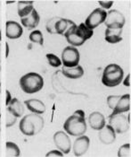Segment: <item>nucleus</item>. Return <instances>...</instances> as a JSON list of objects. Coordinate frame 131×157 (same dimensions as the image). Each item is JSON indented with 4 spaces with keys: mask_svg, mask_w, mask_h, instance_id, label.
<instances>
[{
    "mask_svg": "<svg viewBox=\"0 0 131 157\" xmlns=\"http://www.w3.org/2000/svg\"><path fill=\"white\" fill-rule=\"evenodd\" d=\"M54 142L62 154H69L72 148L70 136L63 131H58L54 135Z\"/></svg>",
    "mask_w": 131,
    "mask_h": 157,
    "instance_id": "1a4fd4ad",
    "label": "nucleus"
},
{
    "mask_svg": "<svg viewBox=\"0 0 131 157\" xmlns=\"http://www.w3.org/2000/svg\"><path fill=\"white\" fill-rule=\"evenodd\" d=\"M40 16L36 9H33L32 12L29 15L25 16L23 18H21V23L25 28H28L29 30L35 29L39 24Z\"/></svg>",
    "mask_w": 131,
    "mask_h": 157,
    "instance_id": "2eb2a0df",
    "label": "nucleus"
},
{
    "mask_svg": "<svg viewBox=\"0 0 131 157\" xmlns=\"http://www.w3.org/2000/svg\"><path fill=\"white\" fill-rule=\"evenodd\" d=\"M0 63H1V45H0Z\"/></svg>",
    "mask_w": 131,
    "mask_h": 157,
    "instance_id": "f704fd0d",
    "label": "nucleus"
},
{
    "mask_svg": "<svg viewBox=\"0 0 131 157\" xmlns=\"http://www.w3.org/2000/svg\"><path fill=\"white\" fill-rule=\"evenodd\" d=\"M106 16H107V13L105 10L102 8H96L87 16L85 22V25L88 29L93 31L98 25L104 23Z\"/></svg>",
    "mask_w": 131,
    "mask_h": 157,
    "instance_id": "0eeeda50",
    "label": "nucleus"
},
{
    "mask_svg": "<svg viewBox=\"0 0 131 157\" xmlns=\"http://www.w3.org/2000/svg\"><path fill=\"white\" fill-rule=\"evenodd\" d=\"M63 129L72 136H80L86 133L87 123L83 110H76L71 117H69L64 122Z\"/></svg>",
    "mask_w": 131,
    "mask_h": 157,
    "instance_id": "f03ea898",
    "label": "nucleus"
},
{
    "mask_svg": "<svg viewBox=\"0 0 131 157\" xmlns=\"http://www.w3.org/2000/svg\"><path fill=\"white\" fill-rule=\"evenodd\" d=\"M20 86L24 93L32 94L39 92L44 86L43 77L35 72H30L24 75L19 81Z\"/></svg>",
    "mask_w": 131,
    "mask_h": 157,
    "instance_id": "7ed1b4c3",
    "label": "nucleus"
},
{
    "mask_svg": "<svg viewBox=\"0 0 131 157\" xmlns=\"http://www.w3.org/2000/svg\"><path fill=\"white\" fill-rule=\"evenodd\" d=\"M88 122L91 128L94 130H100L105 126L104 116L99 111L92 112L88 117Z\"/></svg>",
    "mask_w": 131,
    "mask_h": 157,
    "instance_id": "4468645a",
    "label": "nucleus"
},
{
    "mask_svg": "<svg viewBox=\"0 0 131 157\" xmlns=\"http://www.w3.org/2000/svg\"><path fill=\"white\" fill-rule=\"evenodd\" d=\"M93 34L94 32L88 29L85 24H80V25L75 24L64 33L63 36L72 47H79L83 45L85 41L89 40Z\"/></svg>",
    "mask_w": 131,
    "mask_h": 157,
    "instance_id": "f257e3e1",
    "label": "nucleus"
},
{
    "mask_svg": "<svg viewBox=\"0 0 131 157\" xmlns=\"http://www.w3.org/2000/svg\"><path fill=\"white\" fill-rule=\"evenodd\" d=\"M130 144H125L120 146L118 151V156L119 157H130Z\"/></svg>",
    "mask_w": 131,
    "mask_h": 157,
    "instance_id": "a878e982",
    "label": "nucleus"
},
{
    "mask_svg": "<svg viewBox=\"0 0 131 157\" xmlns=\"http://www.w3.org/2000/svg\"><path fill=\"white\" fill-rule=\"evenodd\" d=\"M23 33V29L21 24L14 21H8L5 24V36L8 39L15 40L21 38Z\"/></svg>",
    "mask_w": 131,
    "mask_h": 157,
    "instance_id": "9b49d317",
    "label": "nucleus"
},
{
    "mask_svg": "<svg viewBox=\"0 0 131 157\" xmlns=\"http://www.w3.org/2000/svg\"><path fill=\"white\" fill-rule=\"evenodd\" d=\"M24 104L26 105V107L28 108L29 110H30L32 113H36V114H43L46 111V105L45 103L37 99H30L24 101Z\"/></svg>",
    "mask_w": 131,
    "mask_h": 157,
    "instance_id": "dca6fc26",
    "label": "nucleus"
},
{
    "mask_svg": "<svg viewBox=\"0 0 131 157\" xmlns=\"http://www.w3.org/2000/svg\"><path fill=\"white\" fill-rule=\"evenodd\" d=\"M30 41L34 42V43H38L39 45H43L44 44V39H43V34L40 31L37 30L33 31L30 34Z\"/></svg>",
    "mask_w": 131,
    "mask_h": 157,
    "instance_id": "b1692460",
    "label": "nucleus"
},
{
    "mask_svg": "<svg viewBox=\"0 0 131 157\" xmlns=\"http://www.w3.org/2000/svg\"><path fill=\"white\" fill-rule=\"evenodd\" d=\"M124 76V71L117 64H110L104 68L102 75V83L107 87L119 85Z\"/></svg>",
    "mask_w": 131,
    "mask_h": 157,
    "instance_id": "20e7f679",
    "label": "nucleus"
},
{
    "mask_svg": "<svg viewBox=\"0 0 131 157\" xmlns=\"http://www.w3.org/2000/svg\"><path fill=\"white\" fill-rule=\"evenodd\" d=\"M1 119H2V115L0 114V130H1Z\"/></svg>",
    "mask_w": 131,
    "mask_h": 157,
    "instance_id": "72a5a7b5",
    "label": "nucleus"
},
{
    "mask_svg": "<svg viewBox=\"0 0 131 157\" xmlns=\"http://www.w3.org/2000/svg\"><path fill=\"white\" fill-rule=\"evenodd\" d=\"M99 5L104 9H109L113 5V1H99Z\"/></svg>",
    "mask_w": 131,
    "mask_h": 157,
    "instance_id": "c756f323",
    "label": "nucleus"
},
{
    "mask_svg": "<svg viewBox=\"0 0 131 157\" xmlns=\"http://www.w3.org/2000/svg\"><path fill=\"white\" fill-rule=\"evenodd\" d=\"M5 155L6 156H13L17 157L20 156L21 155V151L18 147V145H16L13 142H6L5 143Z\"/></svg>",
    "mask_w": 131,
    "mask_h": 157,
    "instance_id": "5701e85b",
    "label": "nucleus"
},
{
    "mask_svg": "<svg viewBox=\"0 0 131 157\" xmlns=\"http://www.w3.org/2000/svg\"><path fill=\"white\" fill-rule=\"evenodd\" d=\"M16 117H14V116H12V114L8 111V110H6V122H5V126L8 128V127H11L12 126L15 122H16Z\"/></svg>",
    "mask_w": 131,
    "mask_h": 157,
    "instance_id": "c85d7f7f",
    "label": "nucleus"
},
{
    "mask_svg": "<svg viewBox=\"0 0 131 157\" xmlns=\"http://www.w3.org/2000/svg\"><path fill=\"white\" fill-rule=\"evenodd\" d=\"M98 137H99V140L103 144L111 145L116 139V133H115L114 129L110 125H106L102 129L99 130Z\"/></svg>",
    "mask_w": 131,
    "mask_h": 157,
    "instance_id": "f8f14e48",
    "label": "nucleus"
},
{
    "mask_svg": "<svg viewBox=\"0 0 131 157\" xmlns=\"http://www.w3.org/2000/svg\"><path fill=\"white\" fill-rule=\"evenodd\" d=\"M46 57H47L48 63L50 64L51 67H59L60 66L62 65V61L56 55H55V54H47Z\"/></svg>",
    "mask_w": 131,
    "mask_h": 157,
    "instance_id": "393cba45",
    "label": "nucleus"
},
{
    "mask_svg": "<svg viewBox=\"0 0 131 157\" xmlns=\"http://www.w3.org/2000/svg\"><path fill=\"white\" fill-rule=\"evenodd\" d=\"M19 128H20L21 132L25 136H32L34 135H37L35 125H34L33 121L31 120L30 114L26 115L25 117H23L21 120V122L19 124Z\"/></svg>",
    "mask_w": 131,
    "mask_h": 157,
    "instance_id": "ddd939ff",
    "label": "nucleus"
},
{
    "mask_svg": "<svg viewBox=\"0 0 131 157\" xmlns=\"http://www.w3.org/2000/svg\"><path fill=\"white\" fill-rule=\"evenodd\" d=\"M129 109H130V94H128L120 96L112 114L124 113L129 111Z\"/></svg>",
    "mask_w": 131,
    "mask_h": 157,
    "instance_id": "f3484780",
    "label": "nucleus"
},
{
    "mask_svg": "<svg viewBox=\"0 0 131 157\" xmlns=\"http://www.w3.org/2000/svg\"><path fill=\"white\" fill-rule=\"evenodd\" d=\"M62 74L64 76L70 79H79L83 76L84 70L83 67L80 66H77L74 67H62Z\"/></svg>",
    "mask_w": 131,
    "mask_h": 157,
    "instance_id": "412c9836",
    "label": "nucleus"
},
{
    "mask_svg": "<svg viewBox=\"0 0 131 157\" xmlns=\"http://www.w3.org/2000/svg\"><path fill=\"white\" fill-rule=\"evenodd\" d=\"M122 31L123 29H110L107 28L105 31V40L111 44H116L122 40Z\"/></svg>",
    "mask_w": 131,
    "mask_h": 157,
    "instance_id": "aec40b11",
    "label": "nucleus"
},
{
    "mask_svg": "<svg viewBox=\"0 0 131 157\" xmlns=\"http://www.w3.org/2000/svg\"><path fill=\"white\" fill-rule=\"evenodd\" d=\"M80 60V52L75 47L68 46L62 52V62L65 67H74L79 66Z\"/></svg>",
    "mask_w": 131,
    "mask_h": 157,
    "instance_id": "423d86ee",
    "label": "nucleus"
},
{
    "mask_svg": "<svg viewBox=\"0 0 131 157\" xmlns=\"http://www.w3.org/2000/svg\"><path fill=\"white\" fill-rule=\"evenodd\" d=\"M12 116L16 118H21L24 113V108L21 101L17 98H12L7 105V109Z\"/></svg>",
    "mask_w": 131,
    "mask_h": 157,
    "instance_id": "a211bd4d",
    "label": "nucleus"
},
{
    "mask_svg": "<svg viewBox=\"0 0 131 157\" xmlns=\"http://www.w3.org/2000/svg\"><path fill=\"white\" fill-rule=\"evenodd\" d=\"M74 24H75V23L72 20L59 17V19L56 21L55 25V33L64 35V33Z\"/></svg>",
    "mask_w": 131,
    "mask_h": 157,
    "instance_id": "6ab92c4d",
    "label": "nucleus"
},
{
    "mask_svg": "<svg viewBox=\"0 0 131 157\" xmlns=\"http://www.w3.org/2000/svg\"><path fill=\"white\" fill-rule=\"evenodd\" d=\"M59 19V17H53L51 18L47 24V31L49 33H52V34H55V25L56 21Z\"/></svg>",
    "mask_w": 131,
    "mask_h": 157,
    "instance_id": "cd10ccee",
    "label": "nucleus"
},
{
    "mask_svg": "<svg viewBox=\"0 0 131 157\" xmlns=\"http://www.w3.org/2000/svg\"><path fill=\"white\" fill-rule=\"evenodd\" d=\"M109 125L114 129L115 133L123 134L129 129V117L122 113L111 114L109 117Z\"/></svg>",
    "mask_w": 131,
    "mask_h": 157,
    "instance_id": "39448f33",
    "label": "nucleus"
},
{
    "mask_svg": "<svg viewBox=\"0 0 131 157\" xmlns=\"http://www.w3.org/2000/svg\"><path fill=\"white\" fill-rule=\"evenodd\" d=\"M119 98H120V95H110V96H108L107 104L110 109H112V110L114 109Z\"/></svg>",
    "mask_w": 131,
    "mask_h": 157,
    "instance_id": "bb28decb",
    "label": "nucleus"
},
{
    "mask_svg": "<svg viewBox=\"0 0 131 157\" xmlns=\"http://www.w3.org/2000/svg\"><path fill=\"white\" fill-rule=\"evenodd\" d=\"M34 9L33 7V2L29 1V2H23L20 1L17 3V10H18V15L21 18H23L25 16L29 15L32 10Z\"/></svg>",
    "mask_w": 131,
    "mask_h": 157,
    "instance_id": "4be33fe9",
    "label": "nucleus"
},
{
    "mask_svg": "<svg viewBox=\"0 0 131 157\" xmlns=\"http://www.w3.org/2000/svg\"><path fill=\"white\" fill-rule=\"evenodd\" d=\"M90 144L89 137L87 136H80L74 142L73 153L75 156H81L87 153Z\"/></svg>",
    "mask_w": 131,
    "mask_h": 157,
    "instance_id": "9d476101",
    "label": "nucleus"
},
{
    "mask_svg": "<svg viewBox=\"0 0 131 157\" xmlns=\"http://www.w3.org/2000/svg\"><path fill=\"white\" fill-rule=\"evenodd\" d=\"M125 17L118 10H111L107 13L104 24L110 29H122L125 24Z\"/></svg>",
    "mask_w": 131,
    "mask_h": 157,
    "instance_id": "6e6552de",
    "label": "nucleus"
},
{
    "mask_svg": "<svg viewBox=\"0 0 131 157\" xmlns=\"http://www.w3.org/2000/svg\"><path fill=\"white\" fill-rule=\"evenodd\" d=\"M130 75H129L127 77H126V80H125V82H124V85H125V86H129L130 85Z\"/></svg>",
    "mask_w": 131,
    "mask_h": 157,
    "instance_id": "473e14b6",
    "label": "nucleus"
},
{
    "mask_svg": "<svg viewBox=\"0 0 131 157\" xmlns=\"http://www.w3.org/2000/svg\"><path fill=\"white\" fill-rule=\"evenodd\" d=\"M47 156H63V154L61 151H56V150H52L49 153L46 155Z\"/></svg>",
    "mask_w": 131,
    "mask_h": 157,
    "instance_id": "7c9ffc66",
    "label": "nucleus"
},
{
    "mask_svg": "<svg viewBox=\"0 0 131 157\" xmlns=\"http://www.w3.org/2000/svg\"><path fill=\"white\" fill-rule=\"evenodd\" d=\"M12 100V97H11V94L9 91H6V99H5V105L7 106L8 103L10 102V101Z\"/></svg>",
    "mask_w": 131,
    "mask_h": 157,
    "instance_id": "2f4dec72",
    "label": "nucleus"
}]
</instances>
